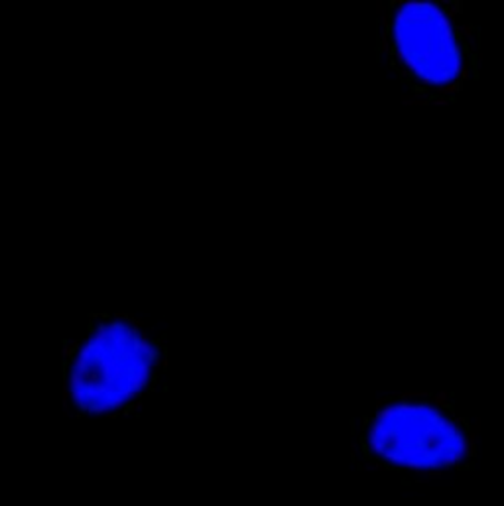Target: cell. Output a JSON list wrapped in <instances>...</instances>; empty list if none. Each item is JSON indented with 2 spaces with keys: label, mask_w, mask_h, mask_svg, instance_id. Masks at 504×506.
I'll return each mask as SVG.
<instances>
[{
  "label": "cell",
  "mask_w": 504,
  "mask_h": 506,
  "mask_svg": "<svg viewBox=\"0 0 504 506\" xmlns=\"http://www.w3.org/2000/svg\"><path fill=\"white\" fill-rule=\"evenodd\" d=\"M377 61L406 107H453L481 77V30L463 0H378Z\"/></svg>",
  "instance_id": "obj_1"
},
{
  "label": "cell",
  "mask_w": 504,
  "mask_h": 506,
  "mask_svg": "<svg viewBox=\"0 0 504 506\" xmlns=\"http://www.w3.org/2000/svg\"><path fill=\"white\" fill-rule=\"evenodd\" d=\"M351 451L363 467L400 475L465 471L479 455V420L459 406L455 392H398L353 420Z\"/></svg>",
  "instance_id": "obj_3"
},
{
  "label": "cell",
  "mask_w": 504,
  "mask_h": 506,
  "mask_svg": "<svg viewBox=\"0 0 504 506\" xmlns=\"http://www.w3.org/2000/svg\"><path fill=\"white\" fill-rule=\"evenodd\" d=\"M63 398L75 418H123L164 384L168 341L130 313H93L63 343Z\"/></svg>",
  "instance_id": "obj_2"
}]
</instances>
